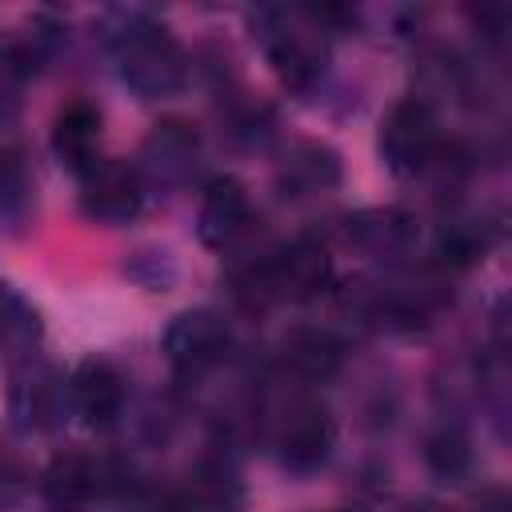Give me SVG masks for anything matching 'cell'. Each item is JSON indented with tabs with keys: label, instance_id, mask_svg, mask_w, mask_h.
I'll list each match as a JSON object with an SVG mask.
<instances>
[{
	"label": "cell",
	"instance_id": "obj_7",
	"mask_svg": "<svg viewBox=\"0 0 512 512\" xmlns=\"http://www.w3.org/2000/svg\"><path fill=\"white\" fill-rule=\"evenodd\" d=\"M332 276V264H328V252L324 244L316 240H296L288 244L272 264H268V280H272V292H288V296H312L328 284Z\"/></svg>",
	"mask_w": 512,
	"mask_h": 512
},
{
	"label": "cell",
	"instance_id": "obj_3",
	"mask_svg": "<svg viewBox=\"0 0 512 512\" xmlns=\"http://www.w3.org/2000/svg\"><path fill=\"white\" fill-rule=\"evenodd\" d=\"M84 184V208L96 220H128L140 212V180L120 160H92L80 172Z\"/></svg>",
	"mask_w": 512,
	"mask_h": 512
},
{
	"label": "cell",
	"instance_id": "obj_2",
	"mask_svg": "<svg viewBox=\"0 0 512 512\" xmlns=\"http://www.w3.org/2000/svg\"><path fill=\"white\" fill-rule=\"evenodd\" d=\"M164 352H168L176 372L196 376V372L212 368L228 352V324L208 308L180 312L164 332Z\"/></svg>",
	"mask_w": 512,
	"mask_h": 512
},
{
	"label": "cell",
	"instance_id": "obj_4",
	"mask_svg": "<svg viewBox=\"0 0 512 512\" xmlns=\"http://www.w3.org/2000/svg\"><path fill=\"white\" fill-rule=\"evenodd\" d=\"M176 72H180L176 48L156 28L128 32V44H124V80L132 88L156 96V92H164V88L176 84Z\"/></svg>",
	"mask_w": 512,
	"mask_h": 512
},
{
	"label": "cell",
	"instance_id": "obj_5",
	"mask_svg": "<svg viewBox=\"0 0 512 512\" xmlns=\"http://www.w3.org/2000/svg\"><path fill=\"white\" fill-rule=\"evenodd\" d=\"M244 228H248V192H244V184L232 180V176L212 180L204 188V200H200V240L212 244V248H224Z\"/></svg>",
	"mask_w": 512,
	"mask_h": 512
},
{
	"label": "cell",
	"instance_id": "obj_13",
	"mask_svg": "<svg viewBox=\"0 0 512 512\" xmlns=\"http://www.w3.org/2000/svg\"><path fill=\"white\" fill-rule=\"evenodd\" d=\"M416 512H432V508H416Z\"/></svg>",
	"mask_w": 512,
	"mask_h": 512
},
{
	"label": "cell",
	"instance_id": "obj_11",
	"mask_svg": "<svg viewBox=\"0 0 512 512\" xmlns=\"http://www.w3.org/2000/svg\"><path fill=\"white\" fill-rule=\"evenodd\" d=\"M284 356H288V364H292L300 376L320 380V376L336 372V364H340V344H336L328 332L300 328V332H292V336H288Z\"/></svg>",
	"mask_w": 512,
	"mask_h": 512
},
{
	"label": "cell",
	"instance_id": "obj_9",
	"mask_svg": "<svg viewBox=\"0 0 512 512\" xmlns=\"http://www.w3.org/2000/svg\"><path fill=\"white\" fill-rule=\"evenodd\" d=\"M72 396H76V408L92 420V424H108L120 404H124V380L116 376L112 364L104 360H84L72 376Z\"/></svg>",
	"mask_w": 512,
	"mask_h": 512
},
{
	"label": "cell",
	"instance_id": "obj_12",
	"mask_svg": "<svg viewBox=\"0 0 512 512\" xmlns=\"http://www.w3.org/2000/svg\"><path fill=\"white\" fill-rule=\"evenodd\" d=\"M272 64H276L280 80H288L292 88H304V84L320 72V56H316V48H312L308 40H300V36H284V40H276V44H272Z\"/></svg>",
	"mask_w": 512,
	"mask_h": 512
},
{
	"label": "cell",
	"instance_id": "obj_1",
	"mask_svg": "<svg viewBox=\"0 0 512 512\" xmlns=\"http://www.w3.org/2000/svg\"><path fill=\"white\" fill-rule=\"evenodd\" d=\"M380 152L396 172H416L436 152V120L428 104L400 100L380 124Z\"/></svg>",
	"mask_w": 512,
	"mask_h": 512
},
{
	"label": "cell",
	"instance_id": "obj_6",
	"mask_svg": "<svg viewBox=\"0 0 512 512\" xmlns=\"http://www.w3.org/2000/svg\"><path fill=\"white\" fill-rule=\"evenodd\" d=\"M332 448V420L320 404H296L288 408L280 424V456L292 468H312L328 456Z\"/></svg>",
	"mask_w": 512,
	"mask_h": 512
},
{
	"label": "cell",
	"instance_id": "obj_10",
	"mask_svg": "<svg viewBox=\"0 0 512 512\" xmlns=\"http://www.w3.org/2000/svg\"><path fill=\"white\" fill-rule=\"evenodd\" d=\"M96 140H100V112H96L88 100H72V104L56 116L52 148H56L76 172H84V168L92 164Z\"/></svg>",
	"mask_w": 512,
	"mask_h": 512
},
{
	"label": "cell",
	"instance_id": "obj_8",
	"mask_svg": "<svg viewBox=\"0 0 512 512\" xmlns=\"http://www.w3.org/2000/svg\"><path fill=\"white\" fill-rule=\"evenodd\" d=\"M44 492L60 512H80L92 504V496L100 492V472L88 456L80 452H64L48 464L44 472Z\"/></svg>",
	"mask_w": 512,
	"mask_h": 512
}]
</instances>
